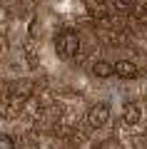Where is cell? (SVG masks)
Listing matches in <instances>:
<instances>
[{"label":"cell","instance_id":"1","mask_svg":"<svg viewBox=\"0 0 147 149\" xmlns=\"http://www.w3.org/2000/svg\"><path fill=\"white\" fill-rule=\"evenodd\" d=\"M55 50H58L63 57H75V52L80 50V37L75 30H63L55 37Z\"/></svg>","mask_w":147,"mask_h":149},{"label":"cell","instance_id":"6","mask_svg":"<svg viewBox=\"0 0 147 149\" xmlns=\"http://www.w3.org/2000/svg\"><path fill=\"white\" fill-rule=\"evenodd\" d=\"M10 147H15V139L10 134H0V149H10Z\"/></svg>","mask_w":147,"mask_h":149},{"label":"cell","instance_id":"3","mask_svg":"<svg viewBox=\"0 0 147 149\" xmlns=\"http://www.w3.org/2000/svg\"><path fill=\"white\" fill-rule=\"evenodd\" d=\"M115 74L120 80H135L137 74H140V67L135 62H130V60H117L115 62Z\"/></svg>","mask_w":147,"mask_h":149},{"label":"cell","instance_id":"2","mask_svg":"<svg viewBox=\"0 0 147 149\" xmlns=\"http://www.w3.org/2000/svg\"><path fill=\"white\" fill-rule=\"evenodd\" d=\"M107 119H110V104H107V102H100V104H92V107H90V112H87L90 127L100 129V127H105V124H107Z\"/></svg>","mask_w":147,"mask_h":149},{"label":"cell","instance_id":"4","mask_svg":"<svg viewBox=\"0 0 147 149\" xmlns=\"http://www.w3.org/2000/svg\"><path fill=\"white\" fill-rule=\"evenodd\" d=\"M140 117H142V112H140V107H137V104L127 102V104L122 107V119H125L127 127H135V124L140 122Z\"/></svg>","mask_w":147,"mask_h":149},{"label":"cell","instance_id":"5","mask_svg":"<svg viewBox=\"0 0 147 149\" xmlns=\"http://www.w3.org/2000/svg\"><path fill=\"white\" fill-rule=\"evenodd\" d=\"M92 74H95V77H100V80H107V77H112V74H115V65L100 60V62L92 65Z\"/></svg>","mask_w":147,"mask_h":149}]
</instances>
